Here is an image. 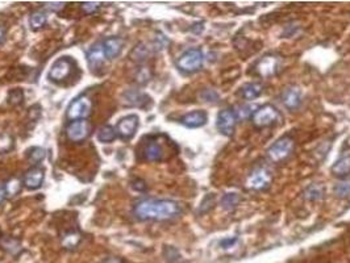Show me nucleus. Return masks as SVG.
Listing matches in <instances>:
<instances>
[{
    "label": "nucleus",
    "instance_id": "f257e3e1",
    "mask_svg": "<svg viewBox=\"0 0 350 263\" xmlns=\"http://www.w3.org/2000/svg\"><path fill=\"white\" fill-rule=\"evenodd\" d=\"M181 212V205L169 199H146L133 208V215L141 221H165L177 217Z\"/></svg>",
    "mask_w": 350,
    "mask_h": 263
},
{
    "label": "nucleus",
    "instance_id": "f03ea898",
    "mask_svg": "<svg viewBox=\"0 0 350 263\" xmlns=\"http://www.w3.org/2000/svg\"><path fill=\"white\" fill-rule=\"evenodd\" d=\"M280 120V114L278 108L273 104H265L254 111L251 116V123L255 128H269L275 125Z\"/></svg>",
    "mask_w": 350,
    "mask_h": 263
},
{
    "label": "nucleus",
    "instance_id": "7ed1b4c3",
    "mask_svg": "<svg viewBox=\"0 0 350 263\" xmlns=\"http://www.w3.org/2000/svg\"><path fill=\"white\" fill-rule=\"evenodd\" d=\"M203 63H204V54L199 48L188 49L177 61L178 69L188 74L199 71L203 67Z\"/></svg>",
    "mask_w": 350,
    "mask_h": 263
},
{
    "label": "nucleus",
    "instance_id": "20e7f679",
    "mask_svg": "<svg viewBox=\"0 0 350 263\" xmlns=\"http://www.w3.org/2000/svg\"><path fill=\"white\" fill-rule=\"evenodd\" d=\"M295 142L294 139L288 135L280 137L279 139H276L275 142L267 149V157L270 161L273 162H282L286 158H288L291 155V153L294 151Z\"/></svg>",
    "mask_w": 350,
    "mask_h": 263
},
{
    "label": "nucleus",
    "instance_id": "39448f33",
    "mask_svg": "<svg viewBox=\"0 0 350 263\" xmlns=\"http://www.w3.org/2000/svg\"><path fill=\"white\" fill-rule=\"evenodd\" d=\"M92 133V124L90 120H75L66 127V135L71 142L81 143L89 138Z\"/></svg>",
    "mask_w": 350,
    "mask_h": 263
},
{
    "label": "nucleus",
    "instance_id": "423d86ee",
    "mask_svg": "<svg viewBox=\"0 0 350 263\" xmlns=\"http://www.w3.org/2000/svg\"><path fill=\"white\" fill-rule=\"evenodd\" d=\"M92 103L87 96H78L70 103V106L67 108L66 116L67 119L75 120H87V117L91 115Z\"/></svg>",
    "mask_w": 350,
    "mask_h": 263
},
{
    "label": "nucleus",
    "instance_id": "0eeeda50",
    "mask_svg": "<svg viewBox=\"0 0 350 263\" xmlns=\"http://www.w3.org/2000/svg\"><path fill=\"white\" fill-rule=\"evenodd\" d=\"M237 124L236 112L233 108L221 110L216 117V128L225 137H232Z\"/></svg>",
    "mask_w": 350,
    "mask_h": 263
},
{
    "label": "nucleus",
    "instance_id": "6e6552de",
    "mask_svg": "<svg viewBox=\"0 0 350 263\" xmlns=\"http://www.w3.org/2000/svg\"><path fill=\"white\" fill-rule=\"evenodd\" d=\"M74 62L69 57H62V58L57 59L50 67L49 71V79L55 83L65 81L66 78H69L73 73Z\"/></svg>",
    "mask_w": 350,
    "mask_h": 263
},
{
    "label": "nucleus",
    "instance_id": "1a4fd4ad",
    "mask_svg": "<svg viewBox=\"0 0 350 263\" xmlns=\"http://www.w3.org/2000/svg\"><path fill=\"white\" fill-rule=\"evenodd\" d=\"M138 124H140V119L137 115H128V116L120 119V121L116 125V133L121 139L129 141L136 134Z\"/></svg>",
    "mask_w": 350,
    "mask_h": 263
},
{
    "label": "nucleus",
    "instance_id": "9d476101",
    "mask_svg": "<svg viewBox=\"0 0 350 263\" xmlns=\"http://www.w3.org/2000/svg\"><path fill=\"white\" fill-rule=\"evenodd\" d=\"M45 179V170L40 166H33L24 174L22 183L28 190H38Z\"/></svg>",
    "mask_w": 350,
    "mask_h": 263
},
{
    "label": "nucleus",
    "instance_id": "9b49d317",
    "mask_svg": "<svg viewBox=\"0 0 350 263\" xmlns=\"http://www.w3.org/2000/svg\"><path fill=\"white\" fill-rule=\"evenodd\" d=\"M280 100L283 103V106L290 111H296L299 107L302 106V92L298 87L295 86H290L282 92L280 95Z\"/></svg>",
    "mask_w": 350,
    "mask_h": 263
},
{
    "label": "nucleus",
    "instance_id": "f8f14e48",
    "mask_svg": "<svg viewBox=\"0 0 350 263\" xmlns=\"http://www.w3.org/2000/svg\"><path fill=\"white\" fill-rule=\"evenodd\" d=\"M207 121H208V115L206 111L202 110L192 111V112H188L181 117V124L190 129L202 128L207 124Z\"/></svg>",
    "mask_w": 350,
    "mask_h": 263
},
{
    "label": "nucleus",
    "instance_id": "ddd939ff",
    "mask_svg": "<svg viewBox=\"0 0 350 263\" xmlns=\"http://www.w3.org/2000/svg\"><path fill=\"white\" fill-rule=\"evenodd\" d=\"M249 187L253 190H266L271 183V174L266 168H257L249 178Z\"/></svg>",
    "mask_w": 350,
    "mask_h": 263
},
{
    "label": "nucleus",
    "instance_id": "4468645a",
    "mask_svg": "<svg viewBox=\"0 0 350 263\" xmlns=\"http://www.w3.org/2000/svg\"><path fill=\"white\" fill-rule=\"evenodd\" d=\"M144 158L149 162H161L165 158V147L162 146V143H159L157 139H150L147 141L145 145L144 150H142Z\"/></svg>",
    "mask_w": 350,
    "mask_h": 263
},
{
    "label": "nucleus",
    "instance_id": "2eb2a0df",
    "mask_svg": "<svg viewBox=\"0 0 350 263\" xmlns=\"http://www.w3.org/2000/svg\"><path fill=\"white\" fill-rule=\"evenodd\" d=\"M124 40L120 37H108L103 41V50L106 54V58L108 59H115L117 58L118 55L121 54L122 48H124Z\"/></svg>",
    "mask_w": 350,
    "mask_h": 263
},
{
    "label": "nucleus",
    "instance_id": "dca6fc26",
    "mask_svg": "<svg viewBox=\"0 0 350 263\" xmlns=\"http://www.w3.org/2000/svg\"><path fill=\"white\" fill-rule=\"evenodd\" d=\"M278 67H279L278 58L274 55H266L257 63L255 71L261 77H270V75H274L278 71Z\"/></svg>",
    "mask_w": 350,
    "mask_h": 263
},
{
    "label": "nucleus",
    "instance_id": "f3484780",
    "mask_svg": "<svg viewBox=\"0 0 350 263\" xmlns=\"http://www.w3.org/2000/svg\"><path fill=\"white\" fill-rule=\"evenodd\" d=\"M106 61V54H104L103 46L102 45H95L87 53V63H89L90 69L94 70L100 69L104 65Z\"/></svg>",
    "mask_w": 350,
    "mask_h": 263
},
{
    "label": "nucleus",
    "instance_id": "a211bd4d",
    "mask_svg": "<svg viewBox=\"0 0 350 263\" xmlns=\"http://www.w3.org/2000/svg\"><path fill=\"white\" fill-rule=\"evenodd\" d=\"M332 175L339 178V179H345L350 175V154L344 155L333 163L331 167Z\"/></svg>",
    "mask_w": 350,
    "mask_h": 263
},
{
    "label": "nucleus",
    "instance_id": "6ab92c4d",
    "mask_svg": "<svg viewBox=\"0 0 350 263\" xmlns=\"http://www.w3.org/2000/svg\"><path fill=\"white\" fill-rule=\"evenodd\" d=\"M262 92H263L262 84L253 82V83L243 84L242 87L238 90V95L239 98L246 100V102H253V100H255L262 95Z\"/></svg>",
    "mask_w": 350,
    "mask_h": 263
},
{
    "label": "nucleus",
    "instance_id": "aec40b11",
    "mask_svg": "<svg viewBox=\"0 0 350 263\" xmlns=\"http://www.w3.org/2000/svg\"><path fill=\"white\" fill-rule=\"evenodd\" d=\"M125 102L129 106L137 107V108H145L147 103H151V99L140 91H129L125 94Z\"/></svg>",
    "mask_w": 350,
    "mask_h": 263
},
{
    "label": "nucleus",
    "instance_id": "412c9836",
    "mask_svg": "<svg viewBox=\"0 0 350 263\" xmlns=\"http://www.w3.org/2000/svg\"><path fill=\"white\" fill-rule=\"evenodd\" d=\"M325 187L320 183H313L303 192V197L308 201H320L324 199Z\"/></svg>",
    "mask_w": 350,
    "mask_h": 263
},
{
    "label": "nucleus",
    "instance_id": "4be33fe9",
    "mask_svg": "<svg viewBox=\"0 0 350 263\" xmlns=\"http://www.w3.org/2000/svg\"><path fill=\"white\" fill-rule=\"evenodd\" d=\"M154 50L153 48H150V45L145 44V42H140V44L134 46L130 51V59L136 61V62H144L145 59L149 58V55L151 54V51Z\"/></svg>",
    "mask_w": 350,
    "mask_h": 263
},
{
    "label": "nucleus",
    "instance_id": "5701e85b",
    "mask_svg": "<svg viewBox=\"0 0 350 263\" xmlns=\"http://www.w3.org/2000/svg\"><path fill=\"white\" fill-rule=\"evenodd\" d=\"M98 139L100 142L103 143H111L114 142L116 137H117V133H116V129L111 125H104L102 128H99L98 131V134H96Z\"/></svg>",
    "mask_w": 350,
    "mask_h": 263
},
{
    "label": "nucleus",
    "instance_id": "b1692460",
    "mask_svg": "<svg viewBox=\"0 0 350 263\" xmlns=\"http://www.w3.org/2000/svg\"><path fill=\"white\" fill-rule=\"evenodd\" d=\"M46 22H48V15L44 11H34L29 17V25L34 30L44 28Z\"/></svg>",
    "mask_w": 350,
    "mask_h": 263
},
{
    "label": "nucleus",
    "instance_id": "393cba45",
    "mask_svg": "<svg viewBox=\"0 0 350 263\" xmlns=\"http://www.w3.org/2000/svg\"><path fill=\"white\" fill-rule=\"evenodd\" d=\"M82 237L81 234L78 233V232H69V233H66L65 236L62 237V248L66 249V250H73V249L77 248L78 245H79V242H81Z\"/></svg>",
    "mask_w": 350,
    "mask_h": 263
},
{
    "label": "nucleus",
    "instance_id": "a878e982",
    "mask_svg": "<svg viewBox=\"0 0 350 263\" xmlns=\"http://www.w3.org/2000/svg\"><path fill=\"white\" fill-rule=\"evenodd\" d=\"M239 203V195L236 192H229V194L224 195L221 199V208L224 211H233L236 208Z\"/></svg>",
    "mask_w": 350,
    "mask_h": 263
},
{
    "label": "nucleus",
    "instance_id": "bb28decb",
    "mask_svg": "<svg viewBox=\"0 0 350 263\" xmlns=\"http://www.w3.org/2000/svg\"><path fill=\"white\" fill-rule=\"evenodd\" d=\"M45 157H46V151H45V149H42V147L40 146L30 147V149L26 151V158L33 164L41 163V162L45 159Z\"/></svg>",
    "mask_w": 350,
    "mask_h": 263
},
{
    "label": "nucleus",
    "instance_id": "cd10ccee",
    "mask_svg": "<svg viewBox=\"0 0 350 263\" xmlns=\"http://www.w3.org/2000/svg\"><path fill=\"white\" fill-rule=\"evenodd\" d=\"M22 102H24V91H22L21 88H13V90L8 92L7 103L9 106H20Z\"/></svg>",
    "mask_w": 350,
    "mask_h": 263
},
{
    "label": "nucleus",
    "instance_id": "c85d7f7f",
    "mask_svg": "<svg viewBox=\"0 0 350 263\" xmlns=\"http://www.w3.org/2000/svg\"><path fill=\"white\" fill-rule=\"evenodd\" d=\"M4 188H5L7 196H16L21 190V180L17 178H11L4 184Z\"/></svg>",
    "mask_w": 350,
    "mask_h": 263
},
{
    "label": "nucleus",
    "instance_id": "c756f323",
    "mask_svg": "<svg viewBox=\"0 0 350 263\" xmlns=\"http://www.w3.org/2000/svg\"><path fill=\"white\" fill-rule=\"evenodd\" d=\"M163 256H165V260L167 263H181L182 261V256L173 246H165Z\"/></svg>",
    "mask_w": 350,
    "mask_h": 263
},
{
    "label": "nucleus",
    "instance_id": "7c9ffc66",
    "mask_svg": "<svg viewBox=\"0 0 350 263\" xmlns=\"http://www.w3.org/2000/svg\"><path fill=\"white\" fill-rule=\"evenodd\" d=\"M15 146L13 138L9 134H0V154H5L11 151Z\"/></svg>",
    "mask_w": 350,
    "mask_h": 263
},
{
    "label": "nucleus",
    "instance_id": "2f4dec72",
    "mask_svg": "<svg viewBox=\"0 0 350 263\" xmlns=\"http://www.w3.org/2000/svg\"><path fill=\"white\" fill-rule=\"evenodd\" d=\"M200 99L206 103H218L220 100V95L212 88H206L200 92Z\"/></svg>",
    "mask_w": 350,
    "mask_h": 263
},
{
    "label": "nucleus",
    "instance_id": "473e14b6",
    "mask_svg": "<svg viewBox=\"0 0 350 263\" xmlns=\"http://www.w3.org/2000/svg\"><path fill=\"white\" fill-rule=\"evenodd\" d=\"M333 192L337 197L350 196V182H340L333 188Z\"/></svg>",
    "mask_w": 350,
    "mask_h": 263
},
{
    "label": "nucleus",
    "instance_id": "72a5a7b5",
    "mask_svg": "<svg viewBox=\"0 0 350 263\" xmlns=\"http://www.w3.org/2000/svg\"><path fill=\"white\" fill-rule=\"evenodd\" d=\"M215 200H216V196L215 194H208L202 201V205L199 208V213H207L208 211L214 208L215 205Z\"/></svg>",
    "mask_w": 350,
    "mask_h": 263
},
{
    "label": "nucleus",
    "instance_id": "f704fd0d",
    "mask_svg": "<svg viewBox=\"0 0 350 263\" xmlns=\"http://www.w3.org/2000/svg\"><path fill=\"white\" fill-rule=\"evenodd\" d=\"M102 7V3L99 1H85L82 3V11L85 12L86 15H94L99 11Z\"/></svg>",
    "mask_w": 350,
    "mask_h": 263
},
{
    "label": "nucleus",
    "instance_id": "c9c22d12",
    "mask_svg": "<svg viewBox=\"0 0 350 263\" xmlns=\"http://www.w3.org/2000/svg\"><path fill=\"white\" fill-rule=\"evenodd\" d=\"M254 108L253 107H249V106H241L238 107L237 110H234V112H236V116H237V120H242V119H246V117L249 116H253V114H254Z\"/></svg>",
    "mask_w": 350,
    "mask_h": 263
},
{
    "label": "nucleus",
    "instance_id": "e433bc0d",
    "mask_svg": "<svg viewBox=\"0 0 350 263\" xmlns=\"http://www.w3.org/2000/svg\"><path fill=\"white\" fill-rule=\"evenodd\" d=\"M150 78H151L150 70L147 69V67H141V69H138L136 75V81L138 82V83L146 84L147 82L150 81Z\"/></svg>",
    "mask_w": 350,
    "mask_h": 263
},
{
    "label": "nucleus",
    "instance_id": "4c0bfd02",
    "mask_svg": "<svg viewBox=\"0 0 350 263\" xmlns=\"http://www.w3.org/2000/svg\"><path fill=\"white\" fill-rule=\"evenodd\" d=\"M3 248L5 250H8L9 253H15V250H18L20 248V244L16 240H12V238H7L3 241Z\"/></svg>",
    "mask_w": 350,
    "mask_h": 263
},
{
    "label": "nucleus",
    "instance_id": "58836bf2",
    "mask_svg": "<svg viewBox=\"0 0 350 263\" xmlns=\"http://www.w3.org/2000/svg\"><path fill=\"white\" fill-rule=\"evenodd\" d=\"M41 111H42V108H41V106H38V104H34V106L30 107L29 110H28V116H29L30 120H38L41 117Z\"/></svg>",
    "mask_w": 350,
    "mask_h": 263
},
{
    "label": "nucleus",
    "instance_id": "ea45409f",
    "mask_svg": "<svg viewBox=\"0 0 350 263\" xmlns=\"http://www.w3.org/2000/svg\"><path fill=\"white\" fill-rule=\"evenodd\" d=\"M237 241H238V238L237 237H231V238H224V240H221L220 241V246L223 249H229V248H233V246L236 245Z\"/></svg>",
    "mask_w": 350,
    "mask_h": 263
},
{
    "label": "nucleus",
    "instance_id": "a19ab883",
    "mask_svg": "<svg viewBox=\"0 0 350 263\" xmlns=\"http://www.w3.org/2000/svg\"><path fill=\"white\" fill-rule=\"evenodd\" d=\"M132 187L136 191H141V192H144V191H146V183H145L142 179L133 180Z\"/></svg>",
    "mask_w": 350,
    "mask_h": 263
},
{
    "label": "nucleus",
    "instance_id": "79ce46f5",
    "mask_svg": "<svg viewBox=\"0 0 350 263\" xmlns=\"http://www.w3.org/2000/svg\"><path fill=\"white\" fill-rule=\"evenodd\" d=\"M203 25H204L203 22H196V24H194V25H192L191 30L195 33V34H199V33H202L203 29H204V26Z\"/></svg>",
    "mask_w": 350,
    "mask_h": 263
},
{
    "label": "nucleus",
    "instance_id": "37998d69",
    "mask_svg": "<svg viewBox=\"0 0 350 263\" xmlns=\"http://www.w3.org/2000/svg\"><path fill=\"white\" fill-rule=\"evenodd\" d=\"M46 7H48L49 9H52V11H59V9H62L63 8V3H48Z\"/></svg>",
    "mask_w": 350,
    "mask_h": 263
},
{
    "label": "nucleus",
    "instance_id": "c03bdc74",
    "mask_svg": "<svg viewBox=\"0 0 350 263\" xmlns=\"http://www.w3.org/2000/svg\"><path fill=\"white\" fill-rule=\"evenodd\" d=\"M102 263H124V261L117 257H110V258H106Z\"/></svg>",
    "mask_w": 350,
    "mask_h": 263
},
{
    "label": "nucleus",
    "instance_id": "a18cd8bd",
    "mask_svg": "<svg viewBox=\"0 0 350 263\" xmlns=\"http://www.w3.org/2000/svg\"><path fill=\"white\" fill-rule=\"evenodd\" d=\"M5 197H7V192H5V188H4V186L0 187V204L3 203Z\"/></svg>",
    "mask_w": 350,
    "mask_h": 263
},
{
    "label": "nucleus",
    "instance_id": "49530a36",
    "mask_svg": "<svg viewBox=\"0 0 350 263\" xmlns=\"http://www.w3.org/2000/svg\"><path fill=\"white\" fill-rule=\"evenodd\" d=\"M4 40V32L3 29H1V26H0V44H1V41Z\"/></svg>",
    "mask_w": 350,
    "mask_h": 263
}]
</instances>
